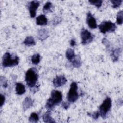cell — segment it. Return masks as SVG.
Returning a JSON list of instances; mask_svg holds the SVG:
<instances>
[{
	"instance_id": "1",
	"label": "cell",
	"mask_w": 123,
	"mask_h": 123,
	"mask_svg": "<svg viewBox=\"0 0 123 123\" xmlns=\"http://www.w3.org/2000/svg\"><path fill=\"white\" fill-rule=\"evenodd\" d=\"M62 96L60 91L53 90L51 93V97L49 98L46 104V108L48 111L51 110L56 105L62 102Z\"/></svg>"
},
{
	"instance_id": "2",
	"label": "cell",
	"mask_w": 123,
	"mask_h": 123,
	"mask_svg": "<svg viewBox=\"0 0 123 123\" xmlns=\"http://www.w3.org/2000/svg\"><path fill=\"white\" fill-rule=\"evenodd\" d=\"M38 79L37 71L34 68L28 69L25 74V81L26 84L30 88L34 87Z\"/></svg>"
},
{
	"instance_id": "3",
	"label": "cell",
	"mask_w": 123,
	"mask_h": 123,
	"mask_svg": "<svg viewBox=\"0 0 123 123\" xmlns=\"http://www.w3.org/2000/svg\"><path fill=\"white\" fill-rule=\"evenodd\" d=\"M19 62V58L16 56H12L9 52L4 54L2 57V64L4 67L16 66Z\"/></svg>"
},
{
	"instance_id": "4",
	"label": "cell",
	"mask_w": 123,
	"mask_h": 123,
	"mask_svg": "<svg viewBox=\"0 0 123 123\" xmlns=\"http://www.w3.org/2000/svg\"><path fill=\"white\" fill-rule=\"evenodd\" d=\"M111 107V100L107 97L103 101L101 105L99 107V112L100 115L103 119L105 118L108 112L110 111Z\"/></svg>"
},
{
	"instance_id": "5",
	"label": "cell",
	"mask_w": 123,
	"mask_h": 123,
	"mask_svg": "<svg viewBox=\"0 0 123 123\" xmlns=\"http://www.w3.org/2000/svg\"><path fill=\"white\" fill-rule=\"evenodd\" d=\"M78 98L77 84L73 82L70 85V88L67 94V99L70 102H75Z\"/></svg>"
},
{
	"instance_id": "6",
	"label": "cell",
	"mask_w": 123,
	"mask_h": 123,
	"mask_svg": "<svg viewBox=\"0 0 123 123\" xmlns=\"http://www.w3.org/2000/svg\"><path fill=\"white\" fill-rule=\"evenodd\" d=\"M100 32L103 34L107 32H113L115 31L116 26L115 24L111 21H103L98 25Z\"/></svg>"
},
{
	"instance_id": "7",
	"label": "cell",
	"mask_w": 123,
	"mask_h": 123,
	"mask_svg": "<svg viewBox=\"0 0 123 123\" xmlns=\"http://www.w3.org/2000/svg\"><path fill=\"white\" fill-rule=\"evenodd\" d=\"M81 43L83 45H85L92 42L94 38V36L92 34L87 30L83 28L81 32Z\"/></svg>"
},
{
	"instance_id": "8",
	"label": "cell",
	"mask_w": 123,
	"mask_h": 123,
	"mask_svg": "<svg viewBox=\"0 0 123 123\" xmlns=\"http://www.w3.org/2000/svg\"><path fill=\"white\" fill-rule=\"evenodd\" d=\"M39 6V2L38 1H32L29 3L28 8L31 17H35L36 14V11Z\"/></svg>"
},
{
	"instance_id": "9",
	"label": "cell",
	"mask_w": 123,
	"mask_h": 123,
	"mask_svg": "<svg viewBox=\"0 0 123 123\" xmlns=\"http://www.w3.org/2000/svg\"><path fill=\"white\" fill-rule=\"evenodd\" d=\"M67 82V79L64 76H58L53 80V84L55 87H60L64 85Z\"/></svg>"
},
{
	"instance_id": "10",
	"label": "cell",
	"mask_w": 123,
	"mask_h": 123,
	"mask_svg": "<svg viewBox=\"0 0 123 123\" xmlns=\"http://www.w3.org/2000/svg\"><path fill=\"white\" fill-rule=\"evenodd\" d=\"M86 22L89 27L90 28L95 29L97 28V25L96 20L90 12H88V13L87 14Z\"/></svg>"
},
{
	"instance_id": "11",
	"label": "cell",
	"mask_w": 123,
	"mask_h": 123,
	"mask_svg": "<svg viewBox=\"0 0 123 123\" xmlns=\"http://www.w3.org/2000/svg\"><path fill=\"white\" fill-rule=\"evenodd\" d=\"M33 105V100L29 97H26L23 102V107L24 111L31 107Z\"/></svg>"
},
{
	"instance_id": "12",
	"label": "cell",
	"mask_w": 123,
	"mask_h": 123,
	"mask_svg": "<svg viewBox=\"0 0 123 123\" xmlns=\"http://www.w3.org/2000/svg\"><path fill=\"white\" fill-rule=\"evenodd\" d=\"M36 23L39 25H45L47 24L48 20L44 15L41 14L37 17Z\"/></svg>"
},
{
	"instance_id": "13",
	"label": "cell",
	"mask_w": 123,
	"mask_h": 123,
	"mask_svg": "<svg viewBox=\"0 0 123 123\" xmlns=\"http://www.w3.org/2000/svg\"><path fill=\"white\" fill-rule=\"evenodd\" d=\"M37 37L40 40H44L49 37L48 31L45 29H41L38 31Z\"/></svg>"
},
{
	"instance_id": "14",
	"label": "cell",
	"mask_w": 123,
	"mask_h": 123,
	"mask_svg": "<svg viewBox=\"0 0 123 123\" xmlns=\"http://www.w3.org/2000/svg\"><path fill=\"white\" fill-rule=\"evenodd\" d=\"M15 90L16 94L19 95H21L24 94L25 92V86L21 83H17L16 84Z\"/></svg>"
},
{
	"instance_id": "15",
	"label": "cell",
	"mask_w": 123,
	"mask_h": 123,
	"mask_svg": "<svg viewBox=\"0 0 123 123\" xmlns=\"http://www.w3.org/2000/svg\"><path fill=\"white\" fill-rule=\"evenodd\" d=\"M43 121L45 123H54L55 122V121L51 116V113L50 111H46L43 115Z\"/></svg>"
},
{
	"instance_id": "16",
	"label": "cell",
	"mask_w": 123,
	"mask_h": 123,
	"mask_svg": "<svg viewBox=\"0 0 123 123\" xmlns=\"http://www.w3.org/2000/svg\"><path fill=\"white\" fill-rule=\"evenodd\" d=\"M24 44L28 46H34L35 45V41L34 39V38L32 36H28L27 37L25 40L23 42Z\"/></svg>"
},
{
	"instance_id": "17",
	"label": "cell",
	"mask_w": 123,
	"mask_h": 123,
	"mask_svg": "<svg viewBox=\"0 0 123 123\" xmlns=\"http://www.w3.org/2000/svg\"><path fill=\"white\" fill-rule=\"evenodd\" d=\"M65 54L67 59L70 61H71L75 56L74 50H73L71 49H68L66 50Z\"/></svg>"
},
{
	"instance_id": "18",
	"label": "cell",
	"mask_w": 123,
	"mask_h": 123,
	"mask_svg": "<svg viewBox=\"0 0 123 123\" xmlns=\"http://www.w3.org/2000/svg\"><path fill=\"white\" fill-rule=\"evenodd\" d=\"M72 63L73 66L74 67H79L80 66L81 64V62L80 60V58L79 56H75V57L71 61Z\"/></svg>"
},
{
	"instance_id": "19",
	"label": "cell",
	"mask_w": 123,
	"mask_h": 123,
	"mask_svg": "<svg viewBox=\"0 0 123 123\" xmlns=\"http://www.w3.org/2000/svg\"><path fill=\"white\" fill-rule=\"evenodd\" d=\"M120 52H121V50L120 49H114L112 51L111 56L114 62L117 61L118 60V58H119Z\"/></svg>"
},
{
	"instance_id": "20",
	"label": "cell",
	"mask_w": 123,
	"mask_h": 123,
	"mask_svg": "<svg viewBox=\"0 0 123 123\" xmlns=\"http://www.w3.org/2000/svg\"><path fill=\"white\" fill-rule=\"evenodd\" d=\"M40 60V56L38 53H36L33 55L31 58V61L32 63L36 65L37 64Z\"/></svg>"
},
{
	"instance_id": "21",
	"label": "cell",
	"mask_w": 123,
	"mask_h": 123,
	"mask_svg": "<svg viewBox=\"0 0 123 123\" xmlns=\"http://www.w3.org/2000/svg\"><path fill=\"white\" fill-rule=\"evenodd\" d=\"M39 120V117L38 115L35 112H33L30 114L29 118V121L31 123H37Z\"/></svg>"
},
{
	"instance_id": "22",
	"label": "cell",
	"mask_w": 123,
	"mask_h": 123,
	"mask_svg": "<svg viewBox=\"0 0 123 123\" xmlns=\"http://www.w3.org/2000/svg\"><path fill=\"white\" fill-rule=\"evenodd\" d=\"M52 7V4L51 2H49V1L47 2L44 5L43 8V12L44 13H47L48 12L51 11Z\"/></svg>"
},
{
	"instance_id": "23",
	"label": "cell",
	"mask_w": 123,
	"mask_h": 123,
	"mask_svg": "<svg viewBox=\"0 0 123 123\" xmlns=\"http://www.w3.org/2000/svg\"><path fill=\"white\" fill-rule=\"evenodd\" d=\"M123 12L122 10L118 12L117 16H116V22L118 24L121 25L123 23Z\"/></svg>"
},
{
	"instance_id": "24",
	"label": "cell",
	"mask_w": 123,
	"mask_h": 123,
	"mask_svg": "<svg viewBox=\"0 0 123 123\" xmlns=\"http://www.w3.org/2000/svg\"><path fill=\"white\" fill-rule=\"evenodd\" d=\"M89 2L93 5H94L95 6H96L97 8H99L101 7L102 3V0H89Z\"/></svg>"
},
{
	"instance_id": "25",
	"label": "cell",
	"mask_w": 123,
	"mask_h": 123,
	"mask_svg": "<svg viewBox=\"0 0 123 123\" xmlns=\"http://www.w3.org/2000/svg\"><path fill=\"white\" fill-rule=\"evenodd\" d=\"M123 0H111V2L112 3V7L114 8H118L119 7L122 2Z\"/></svg>"
},
{
	"instance_id": "26",
	"label": "cell",
	"mask_w": 123,
	"mask_h": 123,
	"mask_svg": "<svg viewBox=\"0 0 123 123\" xmlns=\"http://www.w3.org/2000/svg\"><path fill=\"white\" fill-rule=\"evenodd\" d=\"M88 114L89 116H91L94 119H98V117H99V116H100L99 112V111H95V112H93V113H88Z\"/></svg>"
},
{
	"instance_id": "27",
	"label": "cell",
	"mask_w": 123,
	"mask_h": 123,
	"mask_svg": "<svg viewBox=\"0 0 123 123\" xmlns=\"http://www.w3.org/2000/svg\"><path fill=\"white\" fill-rule=\"evenodd\" d=\"M102 43L104 45H105L106 47H110V43L108 41V40L107 39H106L105 38H103V39L102 40Z\"/></svg>"
},
{
	"instance_id": "28",
	"label": "cell",
	"mask_w": 123,
	"mask_h": 123,
	"mask_svg": "<svg viewBox=\"0 0 123 123\" xmlns=\"http://www.w3.org/2000/svg\"><path fill=\"white\" fill-rule=\"evenodd\" d=\"M4 102H5V97L2 94H0V107H1L4 104Z\"/></svg>"
},
{
	"instance_id": "29",
	"label": "cell",
	"mask_w": 123,
	"mask_h": 123,
	"mask_svg": "<svg viewBox=\"0 0 123 123\" xmlns=\"http://www.w3.org/2000/svg\"><path fill=\"white\" fill-rule=\"evenodd\" d=\"M69 105H70L69 103L66 102L62 103V106L63 108H64L65 109H67L69 107Z\"/></svg>"
},
{
	"instance_id": "30",
	"label": "cell",
	"mask_w": 123,
	"mask_h": 123,
	"mask_svg": "<svg viewBox=\"0 0 123 123\" xmlns=\"http://www.w3.org/2000/svg\"><path fill=\"white\" fill-rule=\"evenodd\" d=\"M70 45L72 46H74L75 45V41L74 39H72L70 41Z\"/></svg>"
}]
</instances>
